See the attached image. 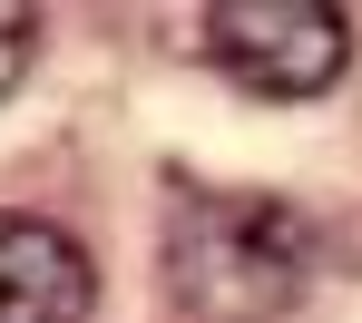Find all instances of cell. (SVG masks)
<instances>
[{"mask_svg": "<svg viewBox=\"0 0 362 323\" xmlns=\"http://www.w3.org/2000/svg\"><path fill=\"white\" fill-rule=\"evenodd\" d=\"M88 255L49 216H0V323H88Z\"/></svg>", "mask_w": 362, "mask_h": 323, "instance_id": "cell-3", "label": "cell"}, {"mask_svg": "<svg viewBox=\"0 0 362 323\" xmlns=\"http://www.w3.org/2000/svg\"><path fill=\"white\" fill-rule=\"evenodd\" d=\"M30 49H40V20L30 10H0V98L30 78Z\"/></svg>", "mask_w": 362, "mask_h": 323, "instance_id": "cell-4", "label": "cell"}, {"mask_svg": "<svg viewBox=\"0 0 362 323\" xmlns=\"http://www.w3.org/2000/svg\"><path fill=\"white\" fill-rule=\"evenodd\" d=\"M313 274V235L284 196L177 187L167 206V294L186 323H274Z\"/></svg>", "mask_w": 362, "mask_h": 323, "instance_id": "cell-1", "label": "cell"}, {"mask_svg": "<svg viewBox=\"0 0 362 323\" xmlns=\"http://www.w3.org/2000/svg\"><path fill=\"white\" fill-rule=\"evenodd\" d=\"M206 59L255 98H323L353 69V20L323 0H216Z\"/></svg>", "mask_w": 362, "mask_h": 323, "instance_id": "cell-2", "label": "cell"}]
</instances>
